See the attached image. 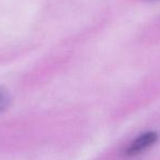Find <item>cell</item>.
<instances>
[{
	"mask_svg": "<svg viewBox=\"0 0 160 160\" xmlns=\"http://www.w3.org/2000/svg\"><path fill=\"white\" fill-rule=\"evenodd\" d=\"M157 139H158V135L155 132H147L145 134H142V135L138 136L128 146V148L126 149V155L128 156L138 155L142 151L149 148L151 145L155 144Z\"/></svg>",
	"mask_w": 160,
	"mask_h": 160,
	"instance_id": "cell-1",
	"label": "cell"
},
{
	"mask_svg": "<svg viewBox=\"0 0 160 160\" xmlns=\"http://www.w3.org/2000/svg\"><path fill=\"white\" fill-rule=\"evenodd\" d=\"M10 100H11V97H10L9 91L3 86L0 85V113L7 109Z\"/></svg>",
	"mask_w": 160,
	"mask_h": 160,
	"instance_id": "cell-2",
	"label": "cell"
}]
</instances>
